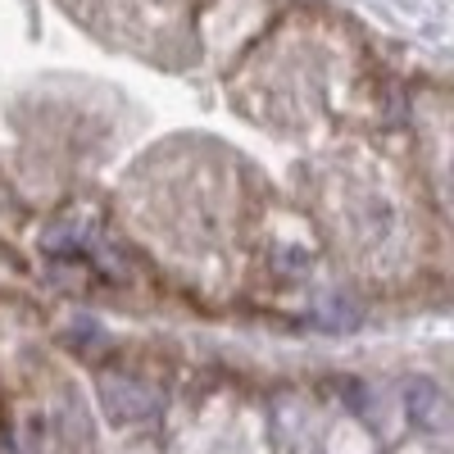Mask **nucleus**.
Segmentation results:
<instances>
[{
	"instance_id": "obj_1",
	"label": "nucleus",
	"mask_w": 454,
	"mask_h": 454,
	"mask_svg": "<svg viewBox=\"0 0 454 454\" xmlns=\"http://www.w3.org/2000/svg\"><path fill=\"white\" fill-rule=\"evenodd\" d=\"M100 400H105V413L114 423H145L160 413V395L150 387H141L137 377H105Z\"/></svg>"
},
{
	"instance_id": "obj_2",
	"label": "nucleus",
	"mask_w": 454,
	"mask_h": 454,
	"mask_svg": "<svg viewBox=\"0 0 454 454\" xmlns=\"http://www.w3.org/2000/svg\"><path fill=\"white\" fill-rule=\"evenodd\" d=\"M409 413H413V423H423V427H441L445 419V400L432 382H413L409 387Z\"/></svg>"
}]
</instances>
